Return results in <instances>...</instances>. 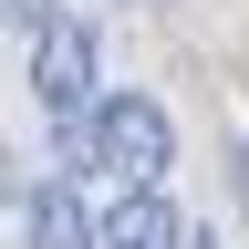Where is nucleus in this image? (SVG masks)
Returning <instances> with one entry per match:
<instances>
[{"label":"nucleus","instance_id":"obj_1","mask_svg":"<svg viewBox=\"0 0 249 249\" xmlns=\"http://www.w3.org/2000/svg\"><path fill=\"white\" fill-rule=\"evenodd\" d=\"M93 166L114 177V197H124V187H156L177 166L166 104H156V93H104V104H93Z\"/></svg>","mask_w":249,"mask_h":249},{"label":"nucleus","instance_id":"obj_2","mask_svg":"<svg viewBox=\"0 0 249 249\" xmlns=\"http://www.w3.org/2000/svg\"><path fill=\"white\" fill-rule=\"evenodd\" d=\"M93 73H104V42H93L83 11H52L42 31H31V104H42L52 124H73V114L104 104V93H93Z\"/></svg>","mask_w":249,"mask_h":249},{"label":"nucleus","instance_id":"obj_3","mask_svg":"<svg viewBox=\"0 0 249 249\" xmlns=\"http://www.w3.org/2000/svg\"><path fill=\"white\" fill-rule=\"evenodd\" d=\"M31 249H104V208L83 177H42L31 187Z\"/></svg>","mask_w":249,"mask_h":249},{"label":"nucleus","instance_id":"obj_4","mask_svg":"<svg viewBox=\"0 0 249 249\" xmlns=\"http://www.w3.org/2000/svg\"><path fill=\"white\" fill-rule=\"evenodd\" d=\"M187 218L166 208V187H124V197L104 208V249H177Z\"/></svg>","mask_w":249,"mask_h":249},{"label":"nucleus","instance_id":"obj_5","mask_svg":"<svg viewBox=\"0 0 249 249\" xmlns=\"http://www.w3.org/2000/svg\"><path fill=\"white\" fill-rule=\"evenodd\" d=\"M52 11H62V0H0V31H21V42H31V31H42Z\"/></svg>","mask_w":249,"mask_h":249},{"label":"nucleus","instance_id":"obj_6","mask_svg":"<svg viewBox=\"0 0 249 249\" xmlns=\"http://www.w3.org/2000/svg\"><path fill=\"white\" fill-rule=\"evenodd\" d=\"M135 11H156V0H135Z\"/></svg>","mask_w":249,"mask_h":249}]
</instances>
